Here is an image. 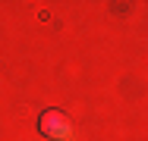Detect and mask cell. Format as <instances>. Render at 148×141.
I'll list each match as a JSON object with an SVG mask.
<instances>
[{"instance_id": "6da1fadb", "label": "cell", "mask_w": 148, "mask_h": 141, "mask_svg": "<svg viewBox=\"0 0 148 141\" xmlns=\"http://www.w3.org/2000/svg\"><path fill=\"white\" fill-rule=\"evenodd\" d=\"M38 132L44 138H66L69 135V119L60 110H44L38 116Z\"/></svg>"}]
</instances>
